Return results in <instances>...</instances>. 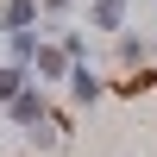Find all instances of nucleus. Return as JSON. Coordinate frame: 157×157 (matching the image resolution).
<instances>
[{"instance_id": "nucleus-8", "label": "nucleus", "mask_w": 157, "mask_h": 157, "mask_svg": "<svg viewBox=\"0 0 157 157\" xmlns=\"http://www.w3.org/2000/svg\"><path fill=\"white\" fill-rule=\"evenodd\" d=\"M25 138H32V151H57V145H63V132H57L50 120H44V126H32Z\"/></svg>"}, {"instance_id": "nucleus-6", "label": "nucleus", "mask_w": 157, "mask_h": 157, "mask_svg": "<svg viewBox=\"0 0 157 157\" xmlns=\"http://www.w3.org/2000/svg\"><path fill=\"white\" fill-rule=\"evenodd\" d=\"M25 88H32V69H19V63H0V107H13Z\"/></svg>"}, {"instance_id": "nucleus-1", "label": "nucleus", "mask_w": 157, "mask_h": 157, "mask_svg": "<svg viewBox=\"0 0 157 157\" xmlns=\"http://www.w3.org/2000/svg\"><path fill=\"white\" fill-rule=\"evenodd\" d=\"M6 120L19 126V132H32V126H44V120H50V94H44L38 82H32V88H25V94H19V101L6 107Z\"/></svg>"}, {"instance_id": "nucleus-2", "label": "nucleus", "mask_w": 157, "mask_h": 157, "mask_svg": "<svg viewBox=\"0 0 157 157\" xmlns=\"http://www.w3.org/2000/svg\"><path fill=\"white\" fill-rule=\"evenodd\" d=\"M69 69H75V63L63 57L57 44H44V50L32 57V82H38V88H44V82H69Z\"/></svg>"}, {"instance_id": "nucleus-4", "label": "nucleus", "mask_w": 157, "mask_h": 157, "mask_svg": "<svg viewBox=\"0 0 157 157\" xmlns=\"http://www.w3.org/2000/svg\"><path fill=\"white\" fill-rule=\"evenodd\" d=\"M101 94H107V82H101L88 63H75V69H69V101H75V107H94Z\"/></svg>"}, {"instance_id": "nucleus-7", "label": "nucleus", "mask_w": 157, "mask_h": 157, "mask_svg": "<svg viewBox=\"0 0 157 157\" xmlns=\"http://www.w3.org/2000/svg\"><path fill=\"white\" fill-rule=\"evenodd\" d=\"M50 44H57L69 63H88V38H82V32H50Z\"/></svg>"}, {"instance_id": "nucleus-9", "label": "nucleus", "mask_w": 157, "mask_h": 157, "mask_svg": "<svg viewBox=\"0 0 157 157\" xmlns=\"http://www.w3.org/2000/svg\"><path fill=\"white\" fill-rule=\"evenodd\" d=\"M69 13V0H38V19H63Z\"/></svg>"}, {"instance_id": "nucleus-5", "label": "nucleus", "mask_w": 157, "mask_h": 157, "mask_svg": "<svg viewBox=\"0 0 157 157\" xmlns=\"http://www.w3.org/2000/svg\"><path fill=\"white\" fill-rule=\"evenodd\" d=\"M38 19V0H0V32H32Z\"/></svg>"}, {"instance_id": "nucleus-3", "label": "nucleus", "mask_w": 157, "mask_h": 157, "mask_svg": "<svg viewBox=\"0 0 157 157\" xmlns=\"http://www.w3.org/2000/svg\"><path fill=\"white\" fill-rule=\"evenodd\" d=\"M113 57H120L126 75L145 69V63H151V38H145V32H120V38H113Z\"/></svg>"}]
</instances>
